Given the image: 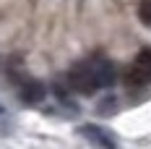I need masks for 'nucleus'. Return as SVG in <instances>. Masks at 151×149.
Masks as SVG:
<instances>
[{"instance_id": "nucleus-1", "label": "nucleus", "mask_w": 151, "mask_h": 149, "mask_svg": "<svg viewBox=\"0 0 151 149\" xmlns=\"http://www.w3.org/2000/svg\"><path fill=\"white\" fill-rule=\"evenodd\" d=\"M68 81H70V89H76L78 94H94L96 89H107L115 84V65L104 58L78 63L68 73Z\"/></svg>"}, {"instance_id": "nucleus-2", "label": "nucleus", "mask_w": 151, "mask_h": 149, "mask_svg": "<svg viewBox=\"0 0 151 149\" xmlns=\"http://www.w3.org/2000/svg\"><path fill=\"white\" fill-rule=\"evenodd\" d=\"M128 86H146L151 84V50H141L136 60L130 63L128 73H125Z\"/></svg>"}, {"instance_id": "nucleus-3", "label": "nucleus", "mask_w": 151, "mask_h": 149, "mask_svg": "<svg viewBox=\"0 0 151 149\" xmlns=\"http://www.w3.org/2000/svg\"><path fill=\"white\" fill-rule=\"evenodd\" d=\"M78 134L83 136L86 141L96 144V147H107V149H112L115 144H117V141H115V136H109L104 128H99V126H91V123L81 126V128H78Z\"/></svg>"}, {"instance_id": "nucleus-4", "label": "nucleus", "mask_w": 151, "mask_h": 149, "mask_svg": "<svg viewBox=\"0 0 151 149\" xmlns=\"http://www.w3.org/2000/svg\"><path fill=\"white\" fill-rule=\"evenodd\" d=\"M45 84L42 81H34V78H29V81H24L21 84V89H18V97H21V102H26V105H39L42 100H45Z\"/></svg>"}, {"instance_id": "nucleus-5", "label": "nucleus", "mask_w": 151, "mask_h": 149, "mask_svg": "<svg viewBox=\"0 0 151 149\" xmlns=\"http://www.w3.org/2000/svg\"><path fill=\"white\" fill-rule=\"evenodd\" d=\"M138 18H141L146 26H151V0H141V3H138Z\"/></svg>"}, {"instance_id": "nucleus-6", "label": "nucleus", "mask_w": 151, "mask_h": 149, "mask_svg": "<svg viewBox=\"0 0 151 149\" xmlns=\"http://www.w3.org/2000/svg\"><path fill=\"white\" fill-rule=\"evenodd\" d=\"M115 105H117V100L109 97L104 102H99V113H102V115H112V113H115Z\"/></svg>"}]
</instances>
